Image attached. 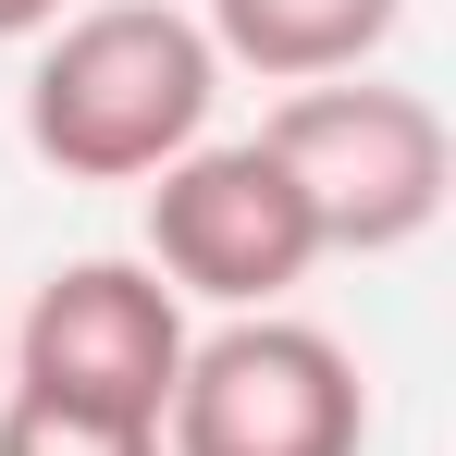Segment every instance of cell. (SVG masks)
<instances>
[{
    "instance_id": "cell-8",
    "label": "cell",
    "mask_w": 456,
    "mask_h": 456,
    "mask_svg": "<svg viewBox=\"0 0 456 456\" xmlns=\"http://www.w3.org/2000/svg\"><path fill=\"white\" fill-rule=\"evenodd\" d=\"M62 12H75V0H0V50H12V37H50Z\"/></svg>"
},
{
    "instance_id": "cell-2",
    "label": "cell",
    "mask_w": 456,
    "mask_h": 456,
    "mask_svg": "<svg viewBox=\"0 0 456 456\" xmlns=\"http://www.w3.org/2000/svg\"><path fill=\"white\" fill-rule=\"evenodd\" d=\"M259 149L284 160V185L308 198L321 223V259H395L444 223V185H456V149H444V111L419 86H370V75H321L297 86Z\"/></svg>"
},
{
    "instance_id": "cell-7",
    "label": "cell",
    "mask_w": 456,
    "mask_h": 456,
    "mask_svg": "<svg viewBox=\"0 0 456 456\" xmlns=\"http://www.w3.org/2000/svg\"><path fill=\"white\" fill-rule=\"evenodd\" d=\"M0 456H160V432H136V419H86V407H50V395L0 382Z\"/></svg>"
},
{
    "instance_id": "cell-3",
    "label": "cell",
    "mask_w": 456,
    "mask_h": 456,
    "mask_svg": "<svg viewBox=\"0 0 456 456\" xmlns=\"http://www.w3.org/2000/svg\"><path fill=\"white\" fill-rule=\"evenodd\" d=\"M358 444H370L358 358L284 308H247L210 346H185L173 407H160V456H358Z\"/></svg>"
},
{
    "instance_id": "cell-6",
    "label": "cell",
    "mask_w": 456,
    "mask_h": 456,
    "mask_svg": "<svg viewBox=\"0 0 456 456\" xmlns=\"http://www.w3.org/2000/svg\"><path fill=\"white\" fill-rule=\"evenodd\" d=\"M395 12L407 0H210L198 37L223 62H247V75H272V86H321V75H370Z\"/></svg>"
},
{
    "instance_id": "cell-1",
    "label": "cell",
    "mask_w": 456,
    "mask_h": 456,
    "mask_svg": "<svg viewBox=\"0 0 456 456\" xmlns=\"http://www.w3.org/2000/svg\"><path fill=\"white\" fill-rule=\"evenodd\" d=\"M223 50L173 0H86L25 62V149L62 185H149L160 160L210 136Z\"/></svg>"
},
{
    "instance_id": "cell-5",
    "label": "cell",
    "mask_w": 456,
    "mask_h": 456,
    "mask_svg": "<svg viewBox=\"0 0 456 456\" xmlns=\"http://www.w3.org/2000/svg\"><path fill=\"white\" fill-rule=\"evenodd\" d=\"M0 346H12V382H25V395L160 432L173 370H185L198 333H185V297L160 284L149 259H62L37 297L0 321Z\"/></svg>"
},
{
    "instance_id": "cell-9",
    "label": "cell",
    "mask_w": 456,
    "mask_h": 456,
    "mask_svg": "<svg viewBox=\"0 0 456 456\" xmlns=\"http://www.w3.org/2000/svg\"><path fill=\"white\" fill-rule=\"evenodd\" d=\"M0 382H12V346H0Z\"/></svg>"
},
{
    "instance_id": "cell-4",
    "label": "cell",
    "mask_w": 456,
    "mask_h": 456,
    "mask_svg": "<svg viewBox=\"0 0 456 456\" xmlns=\"http://www.w3.org/2000/svg\"><path fill=\"white\" fill-rule=\"evenodd\" d=\"M149 272L173 297L247 321V308H284L321 272V223L259 136H198L185 160L149 173Z\"/></svg>"
}]
</instances>
